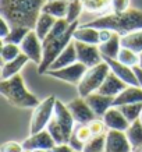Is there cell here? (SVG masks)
Instances as JSON below:
<instances>
[{
  "mask_svg": "<svg viewBox=\"0 0 142 152\" xmlns=\"http://www.w3.org/2000/svg\"><path fill=\"white\" fill-rule=\"evenodd\" d=\"M47 0H0V14L11 27L35 29Z\"/></svg>",
  "mask_w": 142,
  "mask_h": 152,
  "instance_id": "1",
  "label": "cell"
},
{
  "mask_svg": "<svg viewBox=\"0 0 142 152\" xmlns=\"http://www.w3.org/2000/svg\"><path fill=\"white\" fill-rule=\"evenodd\" d=\"M96 29H110L121 37L142 29V10L128 9L124 13H111L84 24Z\"/></svg>",
  "mask_w": 142,
  "mask_h": 152,
  "instance_id": "2",
  "label": "cell"
},
{
  "mask_svg": "<svg viewBox=\"0 0 142 152\" xmlns=\"http://www.w3.org/2000/svg\"><path fill=\"white\" fill-rule=\"evenodd\" d=\"M0 92L15 107L28 109V107H36L41 102L33 94H31L25 87L23 77L17 74L9 80L0 81Z\"/></svg>",
  "mask_w": 142,
  "mask_h": 152,
  "instance_id": "3",
  "label": "cell"
},
{
  "mask_svg": "<svg viewBox=\"0 0 142 152\" xmlns=\"http://www.w3.org/2000/svg\"><path fill=\"white\" fill-rule=\"evenodd\" d=\"M74 127H75V120L73 115L70 113L68 107L63 102L56 101L55 115L46 127V130L50 133L56 144H68Z\"/></svg>",
  "mask_w": 142,
  "mask_h": 152,
  "instance_id": "4",
  "label": "cell"
},
{
  "mask_svg": "<svg viewBox=\"0 0 142 152\" xmlns=\"http://www.w3.org/2000/svg\"><path fill=\"white\" fill-rule=\"evenodd\" d=\"M78 27H79V25H78V21H77V23L71 24L70 28L61 37L56 38V39H53V41H50V42L42 43V45H43V59H42L41 64L38 66V73L45 74L47 70L50 69V66L53 64V61L60 56V53L73 42L74 32H75V29H77Z\"/></svg>",
  "mask_w": 142,
  "mask_h": 152,
  "instance_id": "5",
  "label": "cell"
},
{
  "mask_svg": "<svg viewBox=\"0 0 142 152\" xmlns=\"http://www.w3.org/2000/svg\"><path fill=\"white\" fill-rule=\"evenodd\" d=\"M110 71L111 70H110L109 64L106 63L105 60L102 61L100 64L88 69V71L82 77V80H81V83L77 85L79 96L87 98L88 95L96 92L98 89L102 87V84L105 83L106 77L109 75Z\"/></svg>",
  "mask_w": 142,
  "mask_h": 152,
  "instance_id": "6",
  "label": "cell"
},
{
  "mask_svg": "<svg viewBox=\"0 0 142 152\" xmlns=\"http://www.w3.org/2000/svg\"><path fill=\"white\" fill-rule=\"evenodd\" d=\"M56 96L50 95L45 101H42L36 107H33V113L31 116V126L29 131L31 134H36L42 130H45L47 124L50 123L52 117L55 115V105H56Z\"/></svg>",
  "mask_w": 142,
  "mask_h": 152,
  "instance_id": "7",
  "label": "cell"
},
{
  "mask_svg": "<svg viewBox=\"0 0 142 152\" xmlns=\"http://www.w3.org/2000/svg\"><path fill=\"white\" fill-rule=\"evenodd\" d=\"M88 71V67L82 63H74L71 66H67L64 69L60 70H47L45 74L50 75V77H55L57 80H61V81H66V83L74 84V85H78L81 83L82 77L85 75V73Z\"/></svg>",
  "mask_w": 142,
  "mask_h": 152,
  "instance_id": "8",
  "label": "cell"
},
{
  "mask_svg": "<svg viewBox=\"0 0 142 152\" xmlns=\"http://www.w3.org/2000/svg\"><path fill=\"white\" fill-rule=\"evenodd\" d=\"M74 45L77 49L78 61L85 64L88 69L95 67L103 61V56L99 50V45H89V43H84L79 41H74Z\"/></svg>",
  "mask_w": 142,
  "mask_h": 152,
  "instance_id": "9",
  "label": "cell"
},
{
  "mask_svg": "<svg viewBox=\"0 0 142 152\" xmlns=\"http://www.w3.org/2000/svg\"><path fill=\"white\" fill-rule=\"evenodd\" d=\"M21 52L24 55L28 56V59L32 60L35 64H41L42 59H43V45H42V41L39 39V37L36 35V32L31 29L28 35L25 37L23 42H21Z\"/></svg>",
  "mask_w": 142,
  "mask_h": 152,
  "instance_id": "10",
  "label": "cell"
},
{
  "mask_svg": "<svg viewBox=\"0 0 142 152\" xmlns=\"http://www.w3.org/2000/svg\"><path fill=\"white\" fill-rule=\"evenodd\" d=\"M67 107H68L70 113L73 115V117L77 124H89L91 121H93V120L98 117V116L95 115V112L89 107L87 101L81 96L73 99V101L67 105Z\"/></svg>",
  "mask_w": 142,
  "mask_h": 152,
  "instance_id": "11",
  "label": "cell"
},
{
  "mask_svg": "<svg viewBox=\"0 0 142 152\" xmlns=\"http://www.w3.org/2000/svg\"><path fill=\"white\" fill-rule=\"evenodd\" d=\"M125 131L109 130L106 133V148L105 152H133Z\"/></svg>",
  "mask_w": 142,
  "mask_h": 152,
  "instance_id": "12",
  "label": "cell"
},
{
  "mask_svg": "<svg viewBox=\"0 0 142 152\" xmlns=\"http://www.w3.org/2000/svg\"><path fill=\"white\" fill-rule=\"evenodd\" d=\"M103 60L109 64L110 70H111L119 78L123 80L127 85H130V87H139V81H138V77H137V74H135L133 67H128V66L120 63L117 59L103 57Z\"/></svg>",
  "mask_w": 142,
  "mask_h": 152,
  "instance_id": "13",
  "label": "cell"
},
{
  "mask_svg": "<svg viewBox=\"0 0 142 152\" xmlns=\"http://www.w3.org/2000/svg\"><path fill=\"white\" fill-rule=\"evenodd\" d=\"M55 145L56 141L47 130H42L36 134H31V137H28L23 142L24 149H28V151H36V149L50 151Z\"/></svg>",
  "mask_w": 142,
  "mask_h": 152,
  "instance_id": "14",
  "label": "cell"
},
{
  "mask_svg": "<svg viewBox=\"0 0 142 152\" xmlns=\"http://www.w3.org/2000/svg\"><path fill=\"white\" fill-rule=\"evenodd\" d=\"M87 103L89 105L92 110L95 112V115L98 117H103L105 113L109 110L110 107H113L114 105V96H107V95H102L99 92H93L91 95H88L87 98H84Z\"/></svg>",
  "mask_w": 142,
  "mask_h": 152,
  "instance_id": "15",
  "label": "cell"
},
{
  "mask_svg": "<svg viewBox=\"0 0 142 152\" xmlns=\"http://www.w3.org/2000/svg\"><path fill=\"white\" fill-rule=\"evenodd\" d=\"M103 121H105L106 127L109 130H117V131H127V129L130 127V123L128 120L125 119V116L121 113L119 107H110L109 110L105 113V116L102 117Z\"/></svg>",
  "mask_w": 142,
  "mask_h": 152,
  "instance_id": "16",
  "label": "cell"
},
{
  "mask_svg": "<svg viewBox=\"0 0 142 152\" xmlns=\"http://www.w3.org/2000/svg\"><path fill=\"white\" fill-rule=\"evenodd\" d=\"M128 87L127 84L124 83L121 78H119L113 71H110L109 75L106 77L105 83L102 84V87L98 89L96 92L102 94V95H107V96H117L123 92L125 88Z\"/></svg>",
  "mask_w": 142,
  "mask_h": 152,
  "instance_id": "17",
  "label": "cell"
},
{
  "mask_svg": "<svg viewBox=\"0 0 142 152\" xmlns=\"http://www.w3.org/2000/svg\"><path fill=\"white\" fill-rule=\"evenodd\" d=\"M92 138V131L88 124H77L74 127L68 144L75 152H82L85 144Z\"/></svg>",
  "mask_w": 142,
  "mask_h": 152,
  "instance_id": "18",
  "label": "cell"
},
{
  "mask_svg": "<svg viewBox=\"0 0 142 152\" xmlns=\"http://www.w3.org/2000/svg\"><path fill=\"white\" fill-rule=\"evenodd\" d=\"M77 61H78L77 49H75V45H74V39H73V42H71L68 46H67L64 50L60 53L59 57H57V59L53 61V64L50 66V69H49V70H60V69H64V67L74 64V63H77Z\"/></svg>",
  "mask_w": 142,
  "mask_h": 152,
  "instance_id": "19",
  "label": "cell"
},
{
  "mask_svg": "<svg viewBox=\"0 0 142 152\" xmlns=\"http://www.w3.org/2000/svg\"><path fill=\"white\" fill-rule=\"evenodd\" d=\"M130 103H142V88L141 87H127L123 92L117 95L113 106L130 105Z\"/></svg>",
  "mask_w": 142,
  "mask_h": 152,
  "instance_id": "20",
  "label": "cell"
},
{
  "mask_svg": "<svg viewBox=\"0 0 142 152\" xmlns=\"http://www.w3.org/2000/svg\"><path fill=\"white\" fill-rule=\"evenodd\" d=\"M120 49H121V35L117 32H113V35H111L109 41L99 45V50H100L102 56L109 57V59H117Z\"/></svg>",
  "mask_w": 142,
  "mask_h": 152,
  "instance_id": "21",
  "label": "cell"
},
{
  "mask_svg": "<svg viewBox=\"0 0 142 152\" xmlns=\"http://www.w3.org/2000/svg\"><path fill=\"white\" fill-rule=\"evenodd\" d=\"M74 41H79L84 43H89V45H100L99 29L87 27V25H81L74 32Z\"/></svg>",
  "mask_w": 142,
  "mask_h": 152,
  "instance_id": "22",
  "label": "cell"
},
{
  "mask_svg": "<svg viewBox=\"0 0 142 152\" xmlns=\"http://www.w3.org/2000/svg\"><path fill=\"white\" fill-rule=\"evenodd\" d=\"M28 60H29L28 56L21 53L18 57H15L14 60H10L7 63H3V67H1V80H9L11 77H14V75H17L20 73V70L27 64Z\"/></svg>",
  "mask_w": 142,
  "mask_h": 152,
  "instance_id": "23",
  "label": "cell"
},
{
  "mask_svg": "<svg viewBox=\"0 0 142 152\" xmlns=\"http://www.w3.org/2000/svg\"><path fill=\"white\" fill-rule=\"evenodd\" d=\"M68 9V0H52L46 1V4L42 9V13L50 14L55 18H66Z\"/></svg>",
  "mask_w": 142,
  "mask_h": 152,
  "instance_id": "24",
  "label": "cell"
},
{
  "mask_svg": "<svg viewBox=\"0 0 142 152\" xmlns=\"http://www.w3.org/2000/svg\"><path fill=\"white\" fill-rule=\"evenodd\" d=\"M56 21H57V18H55L50 14L41 13V15H39V18L36 21V25H35V29H33L41 41H43L47 37V34L52 31V28L56 24Z\"/></svg>",
  "mask_w": 142,
  "mask_h": 152,
  "instance_id": "25",
  "label": "cell"
},
{
  "mask_svg": "<svg viewBox=\"0 0 142 152\" xmlns=\"http://www.w3.org/2000/svg\"><path fill=\"white\" fill-rule=\"evenodd\" d=\"M127 138H128L131 147L134 151H138L142 148V121L139 119L135 120L134 123L130 124V127L125 131Z\"/></svg>",
  "mask_w": 142,
  "mask_h": 152,
  "instance_id": "26",
  "label": "cell"
},
{
  "mask_svg": "<svg viewBox=\"0 0 142 152\" xmlns=\"http://www.w3.org/2000/svg\"><path fill=\"white\" fill-rule=\"evenodd\" d=\"M121 46L131 49L133 52L141 55L142 53V29L134 31L121 37Z\"/></svg>",
  "mask_w": 142,
  "mask_h": 152,
  "instance_id": "27",
  "label": "cell"
},
{
  "mask_svg": "<svg viewBox=\"0 0 142 152\" xmlns=\"http://www.w3.org/2000/svg\"><path fill=\"white\" fill-rule=\"evenodd\" d=\"M31 29L25 27H11V31L6 38L1 39V43H14V45H21V42L25 39Z\"/></svg>",
  "mask_w": 142,
  "mask_h": 152,
  "instance_id": "28",
  "label": "cell"
},
{
  "mask_svg": "<svg viewBox=\"0 0 142 152\" xmlns=\"http://www.w3.org/2000/svg\"><path fill=\"white\" fill-rule=\"evenodd\" d=\"M117 60H119L120 63H123V64L134 69V67L139 66V63H141V56L138 55V53H135V52H133L131 49H127V48L121 46Z\"/></svg>",
  "mask_w": 142,
  "mask_h": 152,
  "instance_id": "29",
  "label": "cell"
},
{
  "mask_svg": "<svg viewBox=\"0 0 142 152\" xmlns=\"http://www.w3.org/2000/svg\"><path fill=\"white\" fill-rule=\"evenodd\" d=\"M116 107H119L130 123H134L135 120L141 117L142 103H130V105H121V106H116Z\"/></svg>",
  "mask_w": 142,
  "mask_h": 152,
  "instance_id": "30",
  "label": "cell"
},
{
  "mask_svg": "<svg viewBox=\"0 0 142 152\" xmlns=\"http://www.w3.org/2000/svg\"><path fill=\"white\" fill-rule=\"evenodd\" d=\"M106 148V134L92 135V138L85 144L82 152H105Z\"/></svg>",
  "mask_w": 142,
  "mask_h": 152,
  "instance_id": "31",
  "label": "cell"
},
{
  "mask_svg": "<svg viewBox=\"0 0 142 152\" xmlns=\"http://www.w3.org/2000/svg\"><path fill=\"white\" fill-rule=\"evenodd\" d=\"M82 9H84L82 0H68V9H67V15H66V20L68 21V24L77 23Z\"/></svg>",
  "mask_w": 142,
  "mask_h": 152,
  "instance_id": "32",
  "label": "cell"
},
{
  "mask_svg": "<svg viewBox=\"0 0 142 152\" xmlns=\"http://www.w3.org/2000/svg\"><path fill=\"white\" fill-rule=\"evenodd\" d=\"M23 52L20 45H14V43H1V60L3 63H7L10 60H14L18 57Z\"/></svg>",
  "mask_w": 142,
  "mask_h": 152,
  "instance_id": "33",
  "label": "cell"
},
{
  "mask_svg": "<svg viewBox=\"0 0 142 152\" xmlns=\"http://www.w3.org/2000/svg\"><path fill=\"white\" fill-rule=\"evenodd\" d=\"M111 6V0H84V9L88 11H102Z\"/></svg>",
  "mask_w": 142,
  "mask_h": 152,
  "instance_id": "34",
  "label": "cell"
},
{
  "mask_svg": "<svg viewBox=\"0 0 142 152\" xmlns=\"http://www.w3.org/2000/svg\"><path fill=\"white\" fill-rule=\"evenodd\" d=\"M89 129H91L92 131V135H100V134H106L107 131H106V124H105V121L103 120H98L95 119L93 121H91L89 123Z\"/></svg>",
  "mask_w": 142,
  "mask_h": 152,
  "instance_id": "35",
  "label": "cell"
},
{
  "mask_svg": "<svg viewBox=\"0 0 142 152\" xmlns=\"http://www.w3.org/2000/svg\"><path fill=\"white\" fill-rule=\"evenodd\" d=\"M113 13H124L130 9V0H111Z\"/></svg>",
  "mask_w": 142,
  "mask_h": 152,
  "instance_id": "36",
  "label": "cell"
},
{
  "mask_svg": "<svg viewBox=\"0 0 142 152\" xmlns=\"http://www.w3.org/2000/svg\"><path fill=\"white\" fill-rule=\"evenodd\" d=\"M1 152H24V147L15 141H9L1 145Z\"/></svg>",
  "mask_w": 142,
  "mask_h": 152,
  "instance_id": "37",
  "label": "cell"
},
{
  "mask_svg": "<svg viewBox=\"0 0 142 152\" xmlns=\"http://www.w3.org/2000/svg\"><path fill=\"white\" fill-rule=\"evenodd\" d=\"M0 27H1L0 28V38L3 39V38H6L10 34V31H11V25L1 17V20H0Z\"/></svg>",
  "mask_w": 142,
  "mask_h": 152,
  "instance_id": "38",
  "label": "cell"
},
{
  "mask_svg": "<svg viewBox=\"0 0 142 152\" xmlns=\"http://www.w3.org/2000/svg\"><path fill=\"white\" fill-rule=\"evenodd\" d=\"M49 152H75V151L70 147V144H56Z\"/></svg>",
  "mask_w": 142,
  "mask_h": 152,
  "instance_id": "39",
  "label": "cell"
},
{
  "mask_svg": "<svg viewBox=\"0 0 142 152\" xmlns=\"http://www.w3.org/2000/svg\"><path fill=\"white\" fill-rule=\"evenodd\" d=\"M113 35V31H110V29H99V38H100V43L103 42L109 41L110 38Z\"/></svg>",
  "mask_w": 142,
  "mask_h": 152,
  "instance_id": "40",
  "label": "cell"
},
{
  "mask_svg": "<svg viewBox=\"0 0 142 152\" xmlns=\"http://www.w3.org/2000/svg\"><path fill=\"white\" fill-rule=\"evenodd\" d=\"M134 71H135V74H137V77H138L139 87L142 88V67L141 66H137V67H134Z\"/></svg>",
  "mask_w": 142,
  "mask_h": 152,
  "instance_id": "41",
  "label": "cell"
},
{
  "mask_svg": "<svg viewBox=\"0 0 142 152\" xmlns=\"http://www.w3.org/2000/svg\"><path fill=\"white\" fill-rule=\"evenodd\" d=\"M33 152H49V151H45V149H36V151H33Z\"/></svg>",
  "mask_w": 142,
  "mask_h": 152,
  "instance_id": "42",
  "label": "cell"
},
{
  "mask_svg": "<svg viewBox=\"0 0 142 152\" xmlns=\"http://www.w3.org/2000/svg\"><path fill=\"white\" fill-rule=\"evenodd\" d=\"M139 56H141V63H139V66H141V67H142V53H141V55H139Z\"/></svg>",
  "mask_w": 142,
  "mask_h": 152,
  "instance_id": "43",
  "label": "cell"
},
{
  "mask_svg": "<svg viewBox=\"0 0 142 152\" xmlns=\"http://www.w3.org/2000/svg\"><path fill=\"white\" fill-rule=\"evenodd\" d=\"M24 152H33V151H28V149H24Z\"/></svg>",
  "mask_w": 142,
  "mask_h": 152,
  "instance_id": "44",
  "label": "cell"
},
{
  "mask_svg": "<svg viewBox=\"0 0 142 152\" xmlns=\"http://www.w3.org/2000/svg\"><path fill=\"white\" fill-rule=\"evenodd\" d=\"M135 152H142V148H141V149H138V151H135Z\"/></svg>",
  "mask_w": 142,
  "mask_h": 152,
  "instance_id": "45",
  "label": "cell"
},
{
  "mask_svg": "<svg viewBox=\"0 0 142 152\" xmlns=\"http://www.w3.org/2000/svg\"><path fill=\"white\" fill-rule=\"evenodd\" d=\"M139 120H141V121H142V113H141V117H139Z\"/></svg>",
  "mask_w": 142,
  "mask_h": 152,
  "instance_id": "46",
  "label": "cell"
},
{
  "mask_svg": "<svg viewBox=\"0 0 142 152\" xmlns=\"http://www.w3.org/2000/svg\"><path fill=\"white\" fill-rule=\"evenodd\" d=\"M47 1H52V0H47Z\"/></svg>",
  "mask_w": 142,
  "mask_h": 152,
  "instance_id": "47",
  "label": "cell"
},
{
  "mask_svg": "<svg viewBox=\"0 0 142 152\" xmlns=\"http://www.w3.org/2000/svg\"><path fill=\"white\" fill-rule=\"evenodd\" d=\"M133 152H135V151H133Z\"/></svg>",
  "mask_w": 142,
  "mask_h": 152,
  "instance_id": "48",
  "label": "cell"
},
{
  "mask_svg": "<svg viewBox=\"0 0 142 152\" xmlns=\"http://www.w3.org/2000/svg\"><path fill=\"white\" fill-rule=\"evenodd\" d=\"M82 1H84V0H82Z\"/></svg>",
  "mask_w": 142,
  "mask_h": 152,
  "instance_id": "49",
  "label": "cell"
}]
</instances>
